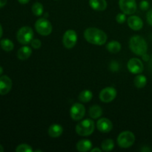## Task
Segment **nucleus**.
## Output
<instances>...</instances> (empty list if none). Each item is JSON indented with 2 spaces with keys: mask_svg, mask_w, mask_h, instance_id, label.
Masks as SVG:
<instances>
[{
  "mask_svg": "<svg viewBox=\"0 0 152 152\" xmlns=\"http://www.w3.org/2000/svg\"><path fill=\"white\" fill-rule=\"evenodd\" d=\"M71 118L74 120H80L86 114V108L84 105L80 103H75L72 105L70 110Z\"/></svg>",
  "mask_w": 152,
  "mask_h": 152,
  "instance_id": "10",
  "label": "nucleus"
},
{
  "mask_svg": "<svg viewBox=\"0 0 152 152\" xmlns=\"http://www.w3.org/2000/svg\"><path fill=\"white\" fill-rule=\"evenodd\" d=\"M2 73H3V68H2V67L0 66V76L2 74Z\"/></svg>",
  "mask_w": 152,
  "mask_h": 152,
  "instance_id": "37",
  "label": "nucleus"
},
{
  "mask_svg": "<svg viewBox=\"0 0 152 152\" xmlns=\"http://www.w3.org/2000/svg\"><path fill=\"white\" fill-rule=\"evenodd\" d=\"M101 145H102V149L104 151H110L114 148V142L112 140L107 139L102 142Z\"/></svg>",
  "mask_w": 152,
  "mask_h": 152,
  "instance_id": "24",
  "label": "nucleus"
},
{
  "mask_svg": "<svg viewBox=\"0 0 152 152\" xmlns=\"http://www.w3.org/2000/svg\"><path fill=\"white\" fill-rule=\"evenodd\" d=\"M12 88V81L7 76L0 77V94L5 95L10 92Z\"/></svg>",
  "mask_w": 152,
  "mask_h": 152,
  "instance_id": "12",
  "label": "nucleus"
},
{
  "mask_svg": "<svg viewBox=\"0 0 152 152\" xmlns=\"http://www.w3.org/2000/svg\"><path fill=\"white\" fill-rule=\"evenodd\" d=\"M35 28L37 33L42 36L50 35L52 32V30H53L51 23L45 18L39 19L36 22Z\"/></svg>",
  "mask_w": 152,
  "mask_h": 152,
  "instance_id": "6",
  "label": "nucleus"
},
{
  "mask_svg": "<svg viewBox=\"0 0 152 152\" xmlns=\"http://www.w3.org/2000/svg\"><path fill=\"white\" fill-rule=\"evenodd\" d=\"M129 48L135 54L142 56L146 53L148 46L145 40L140 36H134L129 41Z\"/></svg>",
  "mask_w": 152,
  "mask_h": 152,
  "instance_id": "2",
  "label": "nucleus"
},
{
  "mask_svg": "<svg viewBox=\"0 0 152 152\" xmlns=\"http://www.w3.org/2000/svg\"><path fill=\"white\" fill-rule=\"evenodd\" d=\"M126 18L125 13H118V14L117 15V16H116V20H117V22L120 24L124 23V22H126Z\"/></svg>",
  "mask_w": 152,
  "mask_h": 152,
  "instance_id": "28",
  "label": "nucleus"
},
{
  "mask_svg": "<svg viewBox=\"0 0 152 152\" xmlns=\"http://www.w3.org/2000/svg\"><path fill=\"white\" fill-rule=\"evenodd\" d=\"M147 83V79L143 75H137L134 78V85L138 88H142Z\"/></svg>",
  "mask_w": 152,
  "mask_h": 152,
  "instance_id": "23",
  "label": "nucleus"
},
{
  "mask_svg": "<svg viewBox=\"0 0 152 152\" xmlns=\"http://www.w3.org/2000/svg\"><path fill=\"white\" fill-rule=\"evenodd\" d=\"M151 65H152V57H151Z\"/></svg>",
  "mask_w": 152,
  "mask_h": 152,
  "instance_id": "39",
  "label": "nucleus"
},
{
  "mask_svg": "<svg viewBox=\"0 0 152 152\" xmlns=\"http://www.w3.org/2000/svg\"><path fill=\"white\" fill-rule=\"evenodd\" d=\"M110 69L112 71H117L119 70V64L117 62H111V65H110Z\"/></svg>",
  "mask_w": 152,
  "mask_h": 152,
  "instance_id": "30",
  "label": "nucleus"
},
{
  "mask_svg": "<svg viewBox=\"0 0 152 152\" xmlns=\"http://www.w3.org/2000/svg\"><path fill=\"white\" fill-rule=\"evenodd\" d=\"M29 1L30 0H18V1H19V2L22 4H28V3L29 2Z\"/></svg>",
  "mask_w": 152,
  "mask_h": 152,
  "instance_id": "33",
  "label": "nucleus"
},
{
  "mask_svg": "<svg viewBox=\"0 0 152 152\" xmlns=\"http://www.w3.org/2000/svg\"><path fill=\"white\" fill-rule=\"evenodd\" d=\"M89 4L95 10L103 11L107 7L106 0H89Z\"/></svg>",
  "mask_w": 152,
  "mask_h": 152,
  "instance_id": "15",
  "label": "nucleus"
},
{
  "mask_svg": "<svg viewBox=\"0 0 152 152\" xmlns=\"http://www.w3.org/2000/svg\"><path fill=\"white\" fill-rule=\"evenodd\" d=\"M92 97H93L92 92L88 90H85L79 95V100L83 102H88L91 100Z\"/></svg>",
  "mask_w": 152,
  "mask_h": 152,
  "instance_id": "22",
  "label": "nucleus"
},
{
  "mask_svg": "<svg viewBox=\"0 0 152 152\" xmlns=\"http://www.w3.org/2000/svg\"><path fill=\"white\" fill-rule=\"evenodd\" d=\"M77 42V34L74 30H68L63 35L62 42L66 48L71 49L75 46Z\"/></svg>",
  "mask_w": 152,
  "mask_h": 152,
  "instance_id": "7",
  "label": "nucleus"
},
{
  "mask_svg": "<svg viewBox=\"0 0 152 152\" xmlns=\"http://www.w3.org/2000/svg\"><path fill=\"white\" fill-rule=\"evenodd\" d=\"M96 127L99 132L102 133H108L111 132L113 128L112 123L110 120L107 118H101L100 120H98L96 123Z\"/></svg>",
  "mask_w": 152,
  "mask_h": 152,
  "instance_id": "13",
  "label": "nucleus"
},
{
  "mask_svg": "<svg viewBox=\"0 0 152 152\" xmlns=\"http://www.w3.org/2000/svg\"><path fill=\"white\" fill-rule=\"evenodd\" d=\"M99 99L103 102H110L117 96V91L113 87H108L102 89L99 93Z\"/></svg>",
  "mask_w": 152,
  "mask_h": 152,
  "instance_id": "9",
  "label": "nucleus"
},
{
  "mask_svg": "<svg viewBox=\"0 0 152 152\" xmlns=\"http://www.w3.org/2000/svg\"><path fill=\"white\" fill-rule=\"evenodd\" d=\"M0 45L1 48L4 50V51L10 52L14 48V45H13V42L10 41L8 39H3L0 41Z\"/></svg>",
  "mask_w": 152,
  "mask_h": 152,
  "instance_id": "21",
  "label": "nucleus"
},
{
  "mask_svg": "<svg viewBox=\"0 0 152 152\" xmlns=\"http://www.w3.org/2000/svg\"><path fill=\"white\" fill-rule=\"evenodd\" d=\"M135 142V137L131 132H123L120 134L117 137V143L119 146L123 148H127L132 146Z\"/></svg>",
  "mask_w": 152,
  "mask_h": 152,
  "instance_id": "5",
  "label": "nucleus"
},
{
  "mask_svg": "<svg viewBox=\"0 0 152 152\" xmlns=\"http://www.w3.org/2000/svg\"><path fill=\"white\" fill-rule=\"evenodd\" d=\"M140 7L141 10H148V7H149V3H148V1H145V0H143V1H141L140 4Z\"/></svg>",
  "mask_w": 152,
  "mask_h": 152,
  "instance_id": "29",
  "label": "nucleus"
},
{
  "mask_svg": "<svg viewBox=\"0 0 152 152\" xmlns=\"http://www.w3.org/2000/svg\"><path fill=\"white\" fill-rule=\"evenodd\" d=\"M127 22L129 28L134 31H139L142 29L143 26V22L142 19L137 16H131L130 17L128 18Z\"/></svg>",
  "mask_w": 152,
  "mask_h": 152,
  "instance_id": "14",
  "label": "nucleus"
},
{
  "mask_svg": "<svg viewBox=\"0 0 152 152\" xmlns=\"http://www.w3.org/2000/svg\"><path fill=\"white\" fill-rule=\"evenodd\" d=\"M2 33H3V31H2V28H1V25H0V38L1 37V36H2Z\"/></svg>",
  "mask_w": 152,
  "mask_h": 152,
  "instance_id": "36",
  "label": "nucleus"
},
{
  "mask_svg": "<svg viewBox=\"0 0 152 152\" xmlns=\"http://www.w3.org/2000/svg\"><path fill=\"white\" fill-rule=\"evenodd\" d=\"M63 133V129L58 124H53L48 129V134L51 137H59Z\"/></svg>",
  "mask_w": 152,
  "mask_h": 152,
  "instance_id": "17",
  "label": "nucleus"
},
{
  "mask_svg": "<svg viewBox=\"0 0 152 152\" xmlns=\"http://www.w3.org/2000/svg\"><path fill=\"white\" fill-rule=\"evenodd\" d=\"M84 37L86 41L96 45H102L107 41L106 34L96 28H87L84 32Z\"/></svg>",
  "mask_w": 152,
  "mask_h": 152,
  "instance_id": "1",
  "label": "nucleus"
},
{
  "mask_svg": "<svg viewBox=\"0 0 152 152\" xmlns=\"http://www.w3.org/2000/svg\"><path fill=\"white\" fill-rule=\"evenodd\" d=\"M7 0H0V8L3 7L6 4H7Z\"/></svg>",
  "mask_w": 152,
  "mask_h": 152,
  "instance_id": "32",
  "label": "nucleus"
},
{
  "mask_svg": "<svg viewBox=\"0 0 152 152\" xmlns=\"http://www.w3.org/2000/svg\"><path fill=\"white\" fill-rule=\"evenodd\" d=\"M102 114V110L99 105H93L89 110V115L91 118L97 119L100 117Z\"/></svg>",
  "mask_w": 152,
  "mask_h": 152,
  "instance_id": "20",
  "label": "nucleus"
},
{
  "mask_svg": "<svg viewBox=\"0 0 152 152\" xmlns=\"http://www.w3.org/2000/svg\"><path fill=\"white\" fill-rule=\"evenodd\" d=\"M16 152H32L33 149L29 145L27 144H21L18 145L17 148H16Z\"/></svg>",
  "mask_w": 152,
  "mask_h": 152,
  "instance_id": "26",
  "label": "nucleus"
},
{
  "mask_svg": "<svg viewBox=\"0 0 152 152\" xmlns=\"http://www.w3.org/2000/svg\"><path fill=\"white\" fill-rule=\"evenodd\" d=\"M94 131V123L90 119L80 122L76 126V132L80 136H89Z\"/></svg>",
  "mask_w": 152,
  "mask_h": 152,
  "instance_id": "3",
  "label": "nucleus"
},
{
  "mask_svg": "<svg viewBox=\"0 0 152 152\" xmlns=\"http://www.w3.org/2000/svg\"><path fill=\"white\" fill-rule=\"evenodd\" d=\"M106 48L110 53H117L121 50V44L117 41H112L108 43L106 45Z\"/></svg>",
  "mask_w": 152,
  "mask_h": 152,
  "instance_id": "19",
  "label": "nucleus"
},
{
  "mask_svg": "<svg viewBox=\"0 0 152 152\" xmlns=\"http://www.w3.org/2000/svg\"><path fill=\"white\" fill-rule=\"evenodd\" d=\"M19 42L22 45H28L34 39V31L30 27L25 26L21 28L16 34Z\"/></svg>",
  "mask_w": 152,
  "mask_h": 152,
  "instance_id": "4",
  "label": "nucleus"
},
{
  "mask_svg": "<svg viewBox=\"0 0 152 152\" xmlns=\"http://www.w3.org/2000/svg\"><path fill=\"white\" fill-rule=\"evenodd\" d=\"M147 21H148V24L152 26V10H149L147 13Z\"/></svg>",
  "mask_w": 152,
  "mask_h": 152,
  "instance_id": "31",
  "label": "nucleus"
},
{
  "mask_svg": "<svg viewBox=\"0 0 152 152\" xmlns=\"http://www.w3.org/2000/svg\"><path fill=\"white\" fill-rule=\"evenodd\" d=\"M32 12L35 16H41L43 13V5L39 2L34 3L32 6Z\"/></svg>",
  "mask_w": 152,
  "mask_h": 152,
  "instance_id": "25",
  "label": "nucleus"
},
{
  "mask_svg": "<svg viewBox=\"0 0 152 152\" xmlns=\"http://www.w3.org/2000/svg\"><path fill=\"white\" fill-rule=\"evenodd\" d=\"M142 56V59H143V60L148 61V59H149V56H148V55H147L146 53L143 54Z\"/></svg>",
  "mask_w": 152,
  "mask_h": 152,
  "instance_id": "34",
  "label": "nucleus"
},
{
  "mask_svg": "<svg viewBox=\"0 0 152 152\" xmlns=\"http://www.w3.org/2000/svg\"><path fill=\"white\" fill-rule=\"evenodd\" d=\"M92 143L88 140H81L77 143V149L80 152H86L91 149Z\"/></svg>",
  "mask_w": 152,
  "mask_h": 152,
  "instance_id": "16",
  "label": "nucleus"
},
{
  "mask_svg": "<svg viewBox=\"0 0 152 152\" xmlns=\"http://www.w3.org/2000/svg\"><path fill=\"white\" fill-rule=\"evenodd\" d=\"M32 50L28 46H23L17 52V57L21 60H25L31 56Z\"/></svg>",
  "mask_w": 152,
  "mask_h": 152,
  "instance_id": "18",
  "label": "nucleus"
},
{
  "mask_svg": "<svg viewBox=\"0 0 152 152\" xmlns=\"http://www.w3.org/2000/svg\"><path fill=\"white\" fill-rule=\"evenodd\" d=\"M91 152H95V151L101 152V150H100V148H94V149L91 150Z\"/></svg>",
  "mask_w": 152,
  "mask_h": 152,
  "instance_id": "35",
  "label": "nucleus"
},
{
  "mask_svg": "<svg viewBox=\"0 0 152 152\" xmlns=\"http://www.w3.org/2000/svg\"><path fill=\"white\" fill-rule=\"evenodd\" d=\"M31 43L32 47L35 49H39L42 45L41 41H40L39 39H33L32 41L31 42Z\"/></svg>",
  "mask_w": 152,
  "mask_h": 152,
  "instance_id": "27",
  "label": "nucleus"
},
{
  "mask_svg": "<svg viewBox=\"0 0 152 152\" xmlns=\"http://www.w3.org/2000/svg\"><path fill=\"white\" fill-rule=\"evenodd\" d=\"M119 5L120 10L125 14H133L136 12L137 3L135 0H120Z\"/></svg>",
  "mask_w": 152,
  "mask_h": 152,
  "instance_id": "8",
  "label": "nucleus"
},
{
  "mask_svg": "<svg viewBox=\"0 0 152 152\" xmlns=\"http://www.w3.org/2000/svg\"><path fill=\"white\" fill-rule=\"evenodd\" d=\"M3 151H4V148H3V147L0 145V152H3Z\"/></svg>",
  "mask_w": 152,
  "mask_h": 152,
  "instance_id": "38",
  "label": "nucleus"
},
{
  "mask_svg": "<svg viewBox=\"0 0 152 152\" xmlns=\"http://www.w3.org/2000/svg\"><path fill=\"white\" fill-rule=\"evenodd\" d=\"M128 69L132 74H140L143 71V64L142 63L140 59L137 58H133L128 62Z\"/></svg>",
  "mask_w": 152,
  "mask_h": 152,
  "instance_id": "11",
  "label": "nucleus"
}]
</instances>
